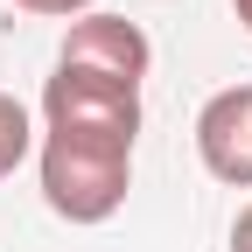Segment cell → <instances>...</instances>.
Segmentation results:
<instances>
[{
	"label": "cell",
	"mask_w": 252,
	"mask_h": 252,
	"mask_svg": "<svg viewBox=\"0 0 252 252\" xmlns=\"http://www.w3.org/2000/svg\"><path fill=\"white\" fill-rule=\"evenodd\" d=\"M56 63H63V70H91V77H112V84H133V91H140L154 49H147V35H140L126 14H77L70 35H63V49H56Z\"/></svg>",
	"instance_id": "3957f363"
},
{
	"label": "cell",
	"mask_w": 252,
	"mask_h": 252,
	"mask_svg": "<svg viewBox=\"0 0 252 252\" xmlns=\"http://www.w3.org/2000/svg\"><path fill=\"white\" fill-rule=\"evenodd\" d=\"M28 147H35V126H28V105L0 91V182H7V175H14V168L28 161Z\"/></svg>",
	"instance_id": "5b68a950"
},
{
	"label": "cell",
	"mask_w": 252,
	"mask_h": 252,
	"mask_svg": "<svg viewBox=\"0 0 252 252\" xmlns=\"http://www.w3.org/2000/svg\"><path fill=\"white\" fill-rule=\"evenodd\" d=\"M14 7H28V14H49V21H77L84 7H98V0H14Z\"/></svg>",
	"instance_id": "8992f818"
},
{
	"label": "cell",
	"mask_w": 252,
	"mask_h": 252,
	"mask_svg": "<svg viewBox=\"0 0 252 252\" xmlns=\"http://www.w3.org/2000/svg\"><path fill=\"white\" fill-rule=\"evenodd\" d=\"M133 189V147L84 140V133H42V203L70 224H105Z\"/></svg>",
	"instance_id": "6da1fadb"
},
{
	"label": "cell",
	"mask_w": 252,
	"mask_h": 252,
	"mask_svg": "<svg viewBox=\"0 0 252 252\" xmlns=\"http://www.w3.org/2000/svg\"><path fill=\"white\" fill-rule=\"evenodd\" d=\"M231 14H238V21H245V28H252V0H231Z\"/></svg>",
	"instance_id": "ba28073f"
},
{
	"label": "cell",
	"mask_w": 252,
	"mask_h": 252,
	"mask_svg": "<svg viewBox=\"0 0 252 252\" xmlns=\"http://www.w3.org/2000/svg\"><path fill=\"white\" fill-rule=\"evenodd\" d=\"M42 133H84V140L133 147L140 140V91L56 63V77L42 84Z\"/></svg>",
	"instance_id": "7a4b0ae2"
},
{
	"label": "cell",
	"mask_w": 252,
	"mask_h": 252,
	"mask_svg": "<svg viewBox=\"0 0 252 252\" xmlns=\"http://www.w3.org/2000/svg\"><path fill=\"white\" fill-rule=\"evenodd\" d=\"M196 154L217 182L252 189V84H231L196 112Z\"/></svg>",
	"instance_id": "277c9868"
},
{
	"label": "cell",
	"mask_w": 252,
	"mask_h": 252,
	"mask_svg": "<svg viewBox=\"0 0 252 252\" xmlns=\"http://www.w3.org/2000/svg\"><path fill=\"white\" fill-rule=\"evenodd\" d=\"M231 252H252V203L238 210V224H231Z\"/></svg>",
	"instance_id": "52a82bcc"
}]
</instances>
